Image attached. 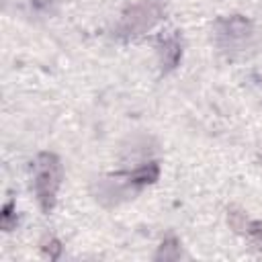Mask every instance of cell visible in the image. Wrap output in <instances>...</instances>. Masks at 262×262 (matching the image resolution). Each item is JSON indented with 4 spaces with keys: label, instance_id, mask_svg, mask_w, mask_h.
I'll use <instances>...</instances> for the list:
<instances>
[{
    "label": "cell",
    "instance_id": "6da1fadb",
    "mask_svg": "<svg viewBox=\"0 0 262 262\" xmlns=\"http://www.w3.org/2000/svg\"><path fill=\"white\" fill-rule=\"evenodd\" d=\"M61 184V164L53 154H39L33 162V186L43 213H51L55 207L57 188Z\"/></svg>",
    "mask_w": 262,
    "mask_h": 262
},
{
    "label": "cell",
    "instance_id": "7a4b0ae2",
    "mask_svg": "<svg viewBox=\"0 0 262 262\" xmlns=\"http://www.w3.org/2000/svg\"><path fill=\"white\" fill-rule=\"evenodd\" d=\"M215 39L223 51L233 55L235 51H244L246 47H250L254 39V25L242 14L219 18L215 23Z\"/></svg>",
    "mask_w": 262,
    "mask_h": 262
},
{
    "label": "cell",
    "instance_id": "3957f363",
    "mask_svg": "<svg viewBox=\"0 0 262 262\" xmlns=\"http://www.w3.org/2000/svg\"><path fill=\"white\" fill-rule=\"evenodd\" d=\"M162 12H164V8H162L160 0H141L123 12V18H121L117 31L123 37L141 35L143 31L151 29L162 18Z\"/></svg>",
    "mask_w": 262,
    "mask_h": 262
},
{
    "label": "cell",
    "instance_id": "277c9868",
    "mask_svg": "<svg viewBox=\"0 0 262 262\" xmlns=\"http://www.w3.org/2000/svg\"><path fill=\"white\" fill-rule=\"evenodd\" d=\"M158 51H160V61H162V70L164 72H170L178 66L180 57H182V43H180V37L172 31V33H166L158 39Z\"/></svg>",
    "mask_w": 262,
    "mask_h": 262
},
{
    "label": "cell",
    "instance_id": "5b68a950",
    "mask_svg": "<svg viewBox=\"0 0 262 262\" xmlns=\"http://www.w3.org/2000/svg\"><path fill=\"white\" fill-rule=\"evenodd\" d=\"M158 176H160V166H158L156 162L143 164V166H139V168H135V170H131V172H127V174H125L127 182H129V184H133V186L151 184V182H156V180H158Z\"/></svg>",
    "mask_w": 262,
    "mask_h": 262
},
{
    "label": "cell",
    "instance_id": "8992f818",
    "mask_svg": "<svg viewBox=\"0 0 262 262\" xmlns=\"http://www.w3.org/2000/svg\"><path fill=\"white\" fill-rule=\"evenodd\" d=\"M176 258H180V244L176 237L170 235L162 242V246L156 254V260H176Z\"/></svg>",
    "mask_w": 262,
    "mask_h": 262
},
{
    "label": "cell",
    "instance_id": "52a82bcc",
    "mask_svg": "<svg viewBox=\"0 0 262 262\" xmlns=\"http://www.w3.org/2000/svg\"><path fill=\"white\" fill-rule=\"evenodd\" d=\"M16 225V213H14V201H8L0 211V227L4 231H10Z\"/></svg>",
    "mask_w": 262,
    "mask_h": 262
},
{
    "label": "cell",
    "instance_id": "ba28073f",
    "mask_svg": "<svg viewBox=\"0 0 262 262\" xmlns=\"http://www.w3.org/2000/svg\"><path fill=\"white\" fill-rule=\"evenodd\" d=\"M246 233H248L252 246H254L256 250H262V223H260V221H248Z\"/></svg>",
    "mask_w": 262,
    "mask_h": 262
},
{
    "label": "cell",
    "instance_id": "9c48e42d",
    "mask_svg": "<svg viewBox=\"0 0 262 262\" xmlns=\"http://www.w3.org/2000/svg\"><path fill=\"white\" fill-rule=\"evenodd\" d=\"M227 219H229V225H231L235 231H244V229H246V225H248L246 215H244L242 211H235V209H231V211H229Z\"/></svg>",
    "mask_w": 262,
    "mask_h": 262
},
{
    "label": "cell",
    "instance_id": "30bf717a",
    "mask_svg": "<svg viewBox=\"0 0 262 262\" xmlns=\"http://www.w3.org/2000/svg\"><path fill=\"white\" fill-rule=\"evenodd\" d=\"M43 250L47 252V256H49L51 260H55V258L59 256V252H61V244H59L55 237H49V239L43 244Z\"/></svg>",
    "mask_w": 262,
    "mask_h": 262
},
{
    "label": "cell",
    "instance_id": "8fae6325",
    "mask_svg": "<svg viewBox=\"0 0 262 262\" xmlns=\"http://www.w3.org/2000/svg\"><path fill=\"white\" fill-rule=\"evenodd\" d=\"M260 160H262V154H260Z\"/></svg>",
    "mask_w": 262,
    "mask_h": 262
}]
</instances>
